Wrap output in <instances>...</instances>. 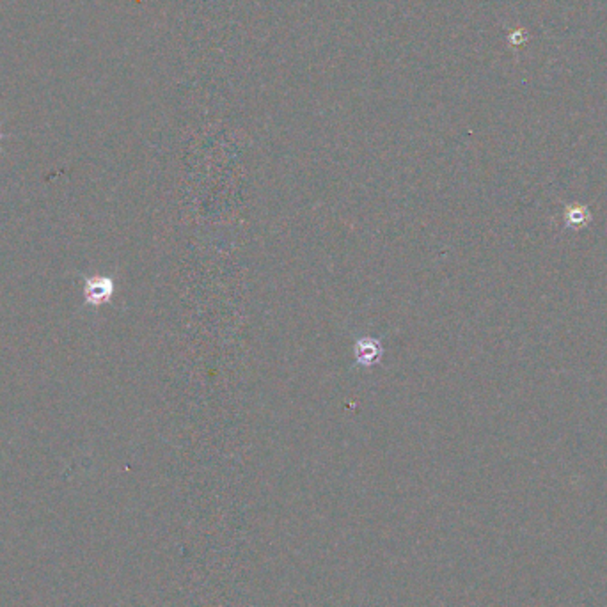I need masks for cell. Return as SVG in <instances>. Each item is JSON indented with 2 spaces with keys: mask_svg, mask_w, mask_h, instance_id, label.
<instances>
[{
  "mask_svg": "<svg viewBox=\"0 0 607 607\" xmlns=\"http://www.w3.org/2000/svg\"><path fill=\"white\" fill-rule=\"evenodd\" d=\"M0 139H2V134H0Z\"/></svg>",
  "mask_w": 607,
  "mask_h": 607,
  "instance_id": "3957f363",
  "label": "cell"
},
{
  "mask_svg": "<svg viewBox=\"0 0 607 607\" xmlns=\"http://www.w3.org/2000/svg\"><path fill=\"white\" fill-rule=\"evenodd\" d=\"M114 295V281L105 275L87 277L84 281V298L89 306H102Z\"/></svg>",
  "mask_w": 607,
  "mask_h": 607,
  "instance_id": "6da1fadb",
  "label": "cell"
},
{
  "mask_svg": "<svg viewBox=\"0 0 607 607\" xmlns=\"http://www.w3.org/2000/svg\"><path fill=\"white\" fill-rule=\"evenodd\" d=\"M382 357V345L378 339L364 337L355 343V359L360 366L376 364Z\"/></svg>",
  "mask_w": 607,
  "mask_h": 607,
  "instance_id": "7a4b0ae2",
  "label": "cell"
}]
</instances>
